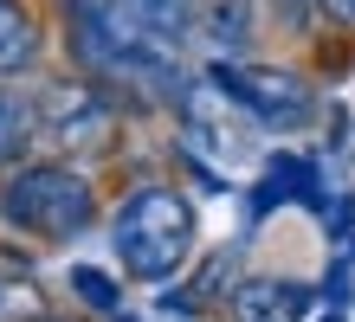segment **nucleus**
Segmentation results:
<instances>
[{"mask_svg": "<svg viewBox=\"0 0 355 322\" xmlns=\"http://www.w3.org/2000/svg\"><path fill=\"white\" fill-rule=\"evenodd\" d=\"M65 19H71V52H78V64H85L97 84H136V91H149V97L187 103L194 84L181 78L175 52L142 33L123 0H65Z\"/></svg>", "mask_w": 355, "mask_h": 322, "instance_id": "nucleus-1", "label": "nucleus"}, {"mask_svg": "<svg viewBox=\"0 0 355 322\" xmlns=\"http://www.w3.org/2000/svg\"><path fill=\"white\" fill-rule=\"evenodd\" d=\"M110 251L136 284H168L194 251V206L175 187H136L110 220Z\"/></svg>", "mask_w": 355, "mask_h": 322, "instance_id": "nucleus-2", "label": "nucleus"}, {"mask_svg": "<svg viewBox=\"0 0 355 322\" xmlns=\"http://www.w3.org/2000/svg\"><path fill=\"white\" fill-rule=\"evenodd\" d=\"M0 213H7V226L26 232V239L65 245V239H78V232L97 220V193L65 161H26L0 187Z\"/></svg>", "mask_w": 355, "mask_h": 322, "instance_id": "nucleus-3", "label": "nucleus"}, {"mask_svg": "<svg viewBox=\"0 0 355 322\" xmlns=\"http://www.w3.org/2000/svg\"><path fill=\"white\" fill-rule=\"evenodd\" d=\"M214 91L226 97V103H239L252 123H265V129H291V123H304L310 116V84L297 78V71H271V64H214Z\"/></svg>", "mask_w": 355, "mask_h": 322, "instance_id": "nucleus-4", "label": "nucleus"}, {"mask_svg": "<svg viewBox=\"0 0 355 322\" xmlns=\"http://www.w3.org/2000/svg\"><path fill=\"white\" fill-rule=\"evenodd\" d=\"M116 129V110L103 84H52L39 91V136L58 148H103Z\"/></svg>", "mask_w": 355, "mask_h": 322, "instance_id": "nucleus-5", "label": "nucleus"}, {"mask_svg": "<svg viewBox=\"0 0 355 322\" xmlns=\"http://www.w3.org/2000/svg\"><path fill=\"white\" fill-rule=\"evenodd\" d=\"M310 303H317L310 284H278V277L233 290V316H239V322H297Z\"/></svg>", "mask_w": 355, "mask_h": 322, "instance_id": "nucleus-6", "label": "nucleus"}, {"mask_svg": "<svg viewBox=\"0 0 355 322\" xmlns=\"http://www.w3.org/2000/svg\"><path fill=\"white\" fill-rule=\"evenodd\" d=\"M39 58V19L19 0H0V78H19Z\"/></svg>", "mask_w": 355, "mask_h": 322, "instance_id": "nucleus-7", "label": "nucleus"}, {"mask_svg": "<svg viewBox=\"0 0 355 322\" xmlns=\"http://www.w3.org/2000/svg\"><path fill=\"white\" fill-rule=\"evenodd\" d=\"M33 136H39V97L19 84H0V161H13Z\"/></svg>", "mask_w": 355, "mask_h": 322, "instance_id": "nucleus-8", "label": "nucleus"}, {"mask_svg": "<svg viewBox=\"0 0 355 322\" xmlns=\"http://www.w3.org/2000/svg\"><path fill=\"white\" fill-rule=\"evenodd\" d=\"M123 7L136 13V26L162 39V46H181L187 33H194V0H123Z\"/></svg>", "mask_w": 355, "mask_h": 322, "instance_id": "nucleus-9", "label": "nucleus"}, {"mask_svg": "<svg viewBox=\"0 0 355 322\" xmlns=\"http://www.w3.org/2000/svg\"><path fill=\"white\" fill-rule=\"evenodd\" d=\"M0 322H46V316H39V284H33V277L0 271Z\"/></svg>", "mask_w": 355, "mask_h": 322, "instance_id": "nucleus-10", "label": "nucleus"}, {"mask_svg": "<svg viewBox=\"0 0 355 322\" xmlns=\"http://www.w3.org/2000/svg\"><path fill=\"white\" fill-rule=\"evenodd\" d=\"M71 290H78V303H85V310H97V316H123V290H116L103 271L78 265V271H71Z\"/></svg>", "mask_w": 355, "mask_h": 322, "instance_id": "nucleus-11", "label": "nucleus"}, {"mask_svg": "<svg viewBox=\"0 0 355 322\" xmlns=\"http://www.w3.org/2000/svg\"><path fill=\"white\" fill-rule=\"evenodd\" d=\"M310 7H323L329 19H355V0H310Z\"/></svg>", "mask_w": 355, "mask_h": 322, "instance_id": "nucleus-12", "label": "nucleus"}, {"mask_svg": "<svg viewBox=\"0 0 355 322\" xmlns=\"http://www.w3.org/2000/svg\"><path fill=\"white\" fill-rule=\"evenodd\" d=\"M46 322H71V316H46Z\"/></svg>", "mask_w": 355, "mask_h": 322, "instance_id": "nucleus-13", "label": "nucleus"}]
</instances>
